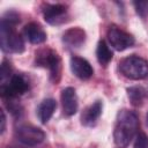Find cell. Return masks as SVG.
Listing matches in <instances>:
<instances>
[{"label":"cell","mask_w":148,"mask_h":148,"mask_svg":"<svg viewBox=\"0 0 148 148\" xmlns=\"http://www.w3.org/2000/svg\"><path fill=\"white\" fill-rule=\"evenodd\" d=\"M30 88L29 81L22 74H13L8 82L0 86V92L2 98L13 99L25 94Z\"/></svg>","instance_id":"cell-5"},{"label":"cell","mask_w":148,"mask_h":148,"mask_svg":"<svg viewBox=\"0 0 148 148\" xmlns=\"http://www.w3.org/2000/svg\"><path fill=\"white\" fill-rule=\"evenodd\" d=\"M102 110H103V104L101 101H96L91 105L87 106L81 114V124L87 127L94 126L97 123L99 116L102 114Z\"/></svg>","instance_id":"cell-12"},{"label":"cell","mask_w":148,"mask_h":148,"mask_svg":"<svg viewBox=\"0 0 148 148\" xmlns=\"http://www.w3.org/2000/svg\"><path fill=\"white\" fill-rule=\"evenodd\" d=\"M12 76H13L12 66L7 60H3L2 64H1V69H0V82H1V84H5L6 82H8Z\"/></svg>","instance_id":"cell-17"},{"label":"cell","mask_w":148,"mask_h":148,"mask_svg":"<svg viewBox=\"0 0 148 148\" xmlns=\"http://www.w3.org/2000/svg\"><path fill=\"white\" fill-rule=\"evenodd\" d=\"M57 109V102L53 98H46L40 102L37 108V116L42 124H46Z\"/></svg>","instance_id":"cell-14"},{"label":"cell","mask_w":148,"mask_h":148,"mask_svg":"<svg viewBox=\"0 0 148 148\" xmlns=\"http://www.w3.org/2000/svg\"><path fill=\"white\" fill-rule=\"evenodd\" d=\"M15 138L18 142L25 145V146H37L42 143L45 139V133L36 126L32 125H20L15 130Z\"/></svg>","instance_id":"cell-6"},{"label":"cell","mask_w":148,"mask_h":148,"mask_svg":"<svg viewBox=\"0 0 148 148\" xmlns=\"http://www.w3.org/2000/svg\"><path fill=\"white\" fill-rule=\"evenodd\" d=\"M24 37L31 44H42L46 40V32L36 22H30L23 28Z\"/></svg>","instance_id":"cell-13"},{"label":"cell","mask_w":148,"mask_h":148,"mask_svg":"<svg viewBox=\"0 0 148 148\" xmlns=\"http://www.w3.org/2000/svg\"><path fill=\"white\" fill-rule=\"evenodd\" d=\"M15 24H12L1 18L0 22V40L1 49L7 53H22L24 51V40L16 32Z\"/></svg>","instance_id":"cell-2"},{"label":"cell","mask_w":148,"mask_h":148,"mask_svg":"<svg viewBox=\"0 0 148 148\" xmlns=\"http://www.w3.org/2000/svg\"><path fill=\"white\" fill-rule=\"evenodd\" d=\"M69 65H71L72 73L81 80H88L94 74V69H92L91 65L89 64V61L81 57L73 56L71 58Z\"/></svg>","instance_id":"cell-10"},{"label":"cell","mask_w":148,"mask_h":148,"mask_svg":"<svg viewBox=\"0 0 148 148\" xmlns=\"http://www.w3.org/2000/svg\"><path fill=\"white\" fill-rule=\"evenodd\" d=\"M62 42L66 46L72 49H77L82 46L86 42V32L80 27L69 28L62 35Z\"/></svg>","instance_id":"cell-11"},{"label":"cell","mask_w":148,"mask_h":148,"mask_svg":"<svg viewBox=\"0 0 148 148\" xmlns=\"http://www.w3.org/2000/svg\"><path fill=\"white\" fill-rule=\"evenodd\" d=\"M96 57H97L98 62H99L102 66H106V65L112 60L113 53H112L111 49L109 47V45L106 44V42L103 40V39L99 40L98 44H97Z\"/></svg>","instance_id":"cell-16"},{"label":"cell","mask_w":148,"mask_h":148,"mask_svg":"<svg viewBox=\"0 0 148 148\" xmlns=\"http://www.w3.org/2000/svg\"><path fill=\"white\" fill-rule=\"evenodd\" d=\"M147 124H148V113H147Z\"/></svg>","instance_id":"cell-22"},{"label":"cell","mask_w":148,"mask_h":148,"mask_svg":"<svg viewBox=\"0 0 148 148\" xmlns=\"http://www.w3.org/2000/svg\"><path fill=\"white\" fill-rule=\"evenodd\" d=\"M35 65L47 68L50 72V80L58 83L61 76V59L59 54L51 49H42L36 52Z\"/></svg>","instance_id":"cell-3"},{"label":"cell","mask_w":148,"mask_h":148,"mask_svg":"<svg viewBox=\"0 0 148 148\" xmlns=\"http://www.w3.org/2000/svg\"><path fill=\"white\" fill-rule=\"evenodd\" d=\"M6 130V114H5V111L1 110V127H0V133L3 134Z\"/></svg>","instance_id":"cell-21"},{"label":"cell","mask_w":148,"mask_h":148,"mask_svg":"<svg viewBox=\"0 0 148 148\" xmlns=\"http://www.w3.org/2000/svg\"><path fill=\"white\" fill-rule=\"evenodd\" d=\"M139 130V118L134 111L131 110H120L116 118L114 130H113V139L114 143L125 148L128 146L131 140L136 135Z\"/></svg>","instance_id":"cell-1"},{"label":"cell","mask_w":148,"mask_h":148,"mask_svg":"<svg viewBox=\"0 0 148 148\" xmlns=\"http://www.w3.org/2000/svg\"><path fill=\"white\" fill-rule=\"evenodd\" d=\"M119 72L130 80H142L148 76V61L132 54L119 62Z\"/></svg>","instance_id":"cell-4"},{"label":"cell","mask_w":148,"mask_h":148,"mask_svg":"<svg viewBox=\"0 0 148 148\" xmlns=\"http://www.w3.org/2000/svg\"><path fill=\"white\" fill-rule=\"evenodd\" d=\"M133 148H148V136L145 132L136 133Z\"/></svg>","instance_id":"cell-19"},{"label":"cell","mask_w":148,"mask_h":148,"mask_svg":"<svg viewBox=\"0 0 148 148\" xmlns=\"http://www.w3.org/2000/svg\"><path fill=\"white\" fill-rule=\"evenodd\" d=\"M43 17L45 22L52 25H59L67 21V7L61 3H46L43 7Z\"/></svg>","instance_id":"cell-8"},{"label":"cell","mask_w":148,"mask_h":148,"mask_svg":"<svg viewBox=\"0 0 148 148\" xmlns=\"http://www.w3.org/2000/svg\"><path fill=\"white\" fill-rule=\"evenodd\" d=\"M135 10L139 16L147 17L148 16V1H135L133 2Z\"/></svg>","instance_id":"cell-20"},{"label":"cell","mask_w":148,"mask_h":148,"mask_svg":"<svg viewBox=\"0 0 148 148\" xmlns=\"http://www.w3.org/2000/svg\"><path fill=\"white\" fill-rule=\"evenodd\" d=\"M7 148H16V147H7Z\"/></svg>","instance_id":"cell-23"},{"label":"cell","mask_w":148,"mask_h":148,"mask_svg":"<svg viewBox=\"0 0 148 148\" xmlns=\"http://www.w3.org/2000/svg\"><path fill=\"white\" fill-rule=\"evenodd\" d=\"M106 37H108L109 44L116 51H124L126 49H130L135 43V39L131 34L121 30L117 25H111L108 29Z\"/></svg>","instance_id":"cell-7"},{"label":"cell","mask_w":148,"mask_h":148,"mask_svg":"<svg viewBox=\"0 0 148 148\" xmlns=\"http://www.w3.org/2000/svg\"><path fill=\"white\" fill-rule=\"evenodd\" d=\"M6 106L14 117H21V114L23 113V108L18 102H16V98L6 99Z\"/></svg>","instance_id":"cell-18"},{"label":"cell","mask_w":148,"mask_h":148,"mask_svg":"<svg viewBox=\"0 0 148 148\" xmlns=\"http://www.w3.org/2000/svg\"><path fill=\"white\" fill-rule=\"evenodd\" d=\"M61 99V106H62V112L67 117H72L76 113L77 111V95L74 88L72 87H66L61 90L60 95Z\"/></svg>","instance_id":"cell-9"},{"label":"cell","mask_w":148,"mask_h":148,"mask_svg":"<svg viewBox=\"0 0 148 148\" xmlns=\"http://www.w3.org/2000/svg\"><path fill=\"white\" fill-rule=\"evenodd\" d=\"M127 96H128V99L132 105L141 106L147 96V91L145 88H142L140 86H133V87L127 88Z\"/></svg>","instance_id":"cell-15"}]
</instances>
